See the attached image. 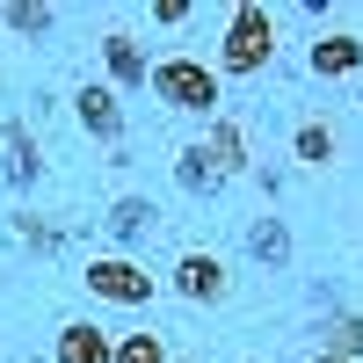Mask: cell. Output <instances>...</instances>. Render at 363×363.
<instances>
[{"instance_id": "obj_1", "label": "cell", "mask_w": 363, "mask_h": 363, "mask_svg": "<svg viewBox=\"0 0 363 363\" xmlns=\"http://www.w3.org/2000/svg\"><path fill=\"white\" fill-rule=\"evenodd\" d=\"M269 58H277V8H262V0H233L225 29H218V73L247 80V73L269 66Z\"/></svg>"}, {"instance_id": "obj_2", "label": "cell", "mask_w": 363, "mask_h": 363, "mask_svg": "<svg viewBox=\"0 0 363 363\" xmlns=\"http://www.w3.org/2000/svg\"><path fill=\"white\" fill-rule=\"evenodd\" d=\"M153 95L167 102V109H189V116H218V66L211 58H189V51H174V58H160L153 73Z\"/></svg>"}, {"instance_id": "obj_3", "label": "cell", "mask_w": 363, "mask_h": 363, "mask_svg": "<svg viewBox=\"0 0 363 363\" xmlns=\"http://www.w3.org/2000/svg\"><path fill=\"white\" fill-rule=\"evenodd\" d=\"M87 291H95L102 306H153L160 277H153V269H138L131 255H95V262H87Z\"/></svg>"}, {"instance_id": "obj_4", "label": "cell", "mask_w": 363, "mask_h": 363, "mask_svg": "<svg viewBox=\"0 0 363 363\" xmlns=\"http://www.w3.org/2000/svg\"><path fill=\"white\" fill-rule=\"evenodd\" d=\"M167 284H174V298H189V306H218V298L233 291V284H225V262H218V255H203V247L182 255Z\"/></svg>"}, {"instance_id": "obj_5", "label": "cell", "mask_w": 363, "mask_h": 363, "mask_svg": "<svg viewBox=\"0 0 363 363\" xmlns=\"http://www.w3.org/2000/svg\"><path fill=\"white\" fill-rule=\"evenodd\" d=\"M313 73H320V80L363 73V37H356V29H327V37L313 44Z\"/></svg>"}, {"instance_id": "obj_6", "label": "cell", "mask_w": 363, "mask_h": 363, "mask_svg": "<svg viewBox=\"0 0 363 363\" xmlns=\"http://www.w3.org/2000/svg\"><path fill=\"white\" fill-rule=\"evenodd\" d=\"M116 356V335L95 320H66L58 327V363H109Z\"/></svg>"}, {"instance_id": "obj_7", "label": "cell", "mask_w": 363, "mask_h": 363, "mask_svg": "<svg viewBox=\"0 0 363 363\" xmlns=\"http://www.w3.org/2000/svg\"><path fill=\"white\" fill-rule=\"evenodd\" d=\"M73 109H80V131H95V138H116V131H124V109H116V87H102V80H87L80 95H73Z\"/></svg>"}, {"instance_id": "obj_8", "label": "cell", "mask_w": 363, "mask_h": 363, "mask_svg": "<svg viewBox=\"0 0 363 363\" xmlns=\"http://www.w3.org/2000/svg\"><path fill=\"white\" fill-rule=\"evenodd\" d=\"M102 58H109V73L124 80V87H138L145 73H153V66H145V51H138V37H131V29H109V37H102Z\"/></svg>"}, {"instance_id": "obj_9", "label": "cell", "mask_w": 363, "mask_h": 363, "mask_svg": "<svg viewBox=\"0 0 363 363\" xmlns=\"http://www.w3.org/2000/svg\"><path fill=\"white\" fill-rule=\"evenodd\" d=\"M203 153H211V167H218V174H240V167H247V138H240V124H225V116H218L211 138H203Z\"/></svg>"}, {"instance_id": "obj_10", "label": "cell", "mask_w": 363, "mask_h": 363, "mask_svg": "<svg viewBox=\"0 0 363 363\" xmlns=\"http://www.w3.org/2000/svg\"><path fill=\"white\" fill-rule=\"evenodd\" d=\"M320 356H335V363H363V313L327 320V349H320Z\"/></svg>"}, {"instance_id": "obj_11", "label": "cell", "mask_w": 363, "mask_h": 363, "mask_svg": "<svg viewBox=\"0 0 363 363\" xmlns=\"http://www.w3.org/2000/svg\"><path fill=\"white\" fill-rule=\"evenodd\" d=\"M291 153L306 160V167H327V160H335V124L306 116V124H298V138H291Z\"/></svg>"}, {"instance_id": "obj_12", "label": "cell", "mask_w": 363, "mask_h": 363, "mask_svg": "<svg viewBox=\"0 0 363 363\" xmlns=\"http://www.w3.org/2000/svg\"><path fill=\"white\" fill-rule=\"evenodd\" d=\"M109 363H167V342L153 327H131V335H116V356Z\"/></svg>"}, {"instance_id": "obj_13", "label": "cell", "mask_w": 363, "mask_h": 363, "mask_svg": "<svg viewBox=\"0 0 363 363\" xmlns=\"http://www.w3.org/2000/svg\"><path fill=\"white\" fill-rule=\"evenodd\" d=\"M218 167H211V153H203V145H189V153H182V189H196V196H211V189H218Z\"/></svg>"}, {"instance_id": "obj_14", "label": "cell", "mask_w": 363, "mask_h": 363, "mask_svg": "<svg viewBox=\"0 0 363 363\" xmlns=\"http://www.w3.org/2000/svg\"><path fill=\"white\" fill-rule=\"evenodd\" d=\"M116 240H131V233H145L153 225V203H138V196H124V203H109V218H102Z\"/></svg>"}, {"instance_id": "obj_15", "label": "cell", "mask_w": 363, "mask_h": 363, "mask_svg": "<svg viewBox=\"0 0 363 363\" xmlns=\"http://www.w3.org/2000/svg\"><path fill=\"white\" fill-rule=\"evenodd\" d=\"M247 247H255V255H262V262H284V255H291V233H284V225H277V218H262V225H255V233H247Z\"/></svg>"}, {"instance_id": "obj_16", "label": "cell", "mask_w": 363, "mask_h": 363, "mask_svg": "<svg viewBox=\"0 0 363 363\" xmlns=\"http://www.w3.org/2000/svg\"><path fill=\"white\" fill-rule=\"evenodd\" d=\"M0 22H8L15 37H44V29H51V8H29V0H22V8H0Z\"/></svg>"}, {"instance_id": "obj_17", "label": "cell", "mask_w": 363, "mask_h": 363, "mask_svg": "<svg viewBox=\"0 0 363 363\" xmlns=\"http://www.w3.org/2000/svg\"><path fill=\"white\" fill-rule=\"evenodd\" d=\"M8 153H15V160H8V174H15V182H29V174H37V153H29V131H22V124L8 131Z\"/></svg>"}, {"instance_id": "obj_18", "label": "cell", "mask_w": 363, "mask_h": 363, "mask_svg": "<svg viewBox=\"0 0 363 363\" xmlns=\"http://www.w3.org/2000/svg\"><path fill=\"white\" fill-rule=\"evenodd\" d=\"M313 363H335V356H313Z\"/></svg>"}]
</instances>
